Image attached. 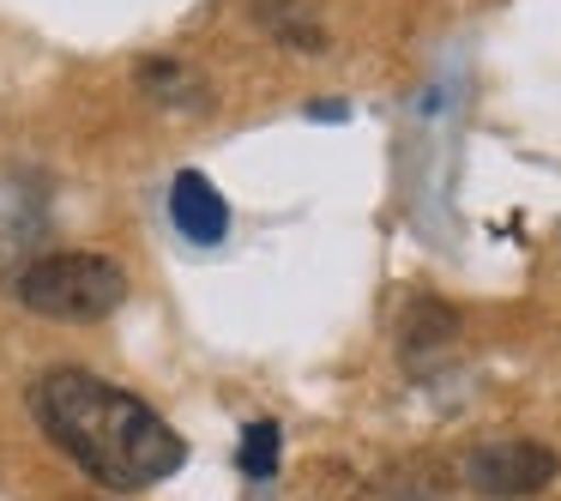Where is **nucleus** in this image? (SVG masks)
<instances>
[{"mask_svg":"<svg viewBox=\"0 0 561 501\" xmlns=\"http://www.w3.org/2000/svg\"><path fill=\"white\" fill-rule=\"evenodd\" d=\"M31 417L85 477L110 489H151L187 465V441L134 392L85 368H55L31 387Z\"/></svg>","mask_w":561,"mask_h":501,"instance_id":"nucleus-1","label":"nucleus"},{"mask_svg":"<svg viewBox=\"0 0 561 501\" xmlns=\"http://www.w3.org/2000/svg\"><path fill=\"white\" fill-rule=\"evenodd\" d=\"M19 303L43 320H103L127 303V272L110 254H49L19 272Z\"/></svg>","mask_w":561,"mask_h":501,"instance_id":"nucleus-2","label":"nucleus"},{"mask_svg":"<svg viewBox=\"0 0 561 501\" xmlns=\"http://www.w3.org/2000/svg\"><path fill=\"white\" fill-rule=\"evenodd\" d=\"M561 471V459L543 447V441H489V447L471 453L465 465V483L489 501H519V496H537L549 489Z\"/></svg>","mask_w":561,"mask_h":501,"instance_id":"nucleus-3","label":"nucleus"},{"mask_svg":"<svg viewBox=\"0 0 561 501\" xmlns=\"http://www.w3.org/2000/svg\"><path fill=\"white\" fill-rule=\"evenodd\" d=\"M170 224L187 236V242L211 248V242H224V236H230V206H224V194L199 170H182L170 182Z\"/></svg>","mask_w":561,"mask_h":501,"instance_id":"nucleus-4","label":"nucleus"},{"mask_svg":"<svg viewBox=\"0 0 561 501\" xmlns=\"http://www.w3.org/2000/svg\"><path fill=\"white\" fill-rule=\"evenodd\" d=\"M254 19H260L266 37L284 43V49H302V55L327 49V31H320L314 13H308V0H254Z\"/></svg>","mask_w":561,"mask_h":501,"instance_id":"nucleus-5","label":"nucleus"},{"mask_svg":"<svg viewBox=\"0 0 561 501\" xmlns=\"http://www.w3.org/2000/svg\"><path fill=\"white\" fill-rule=\"evenodd\" d=\"M453 332H459V320H453V308H440V303H416L411 308V320H404V351H423V344H447Z\"/></svg>","mask_w":561,"mask_h":501,"instance_id":"nucleus-6","label":"nucleus"},{"mask_svg":"<svg viewBox=\"0 0 561 501\" xmlns=\"http://www.w3.org/2000/svg\"><path fill=\"white\" fill-rule=\"evenodd\" d=\"M278 423H254L242 435V453H236V465H242L248 477H254V483H266L272 471H278Z\"/></svg>","mask_w":561,"mask_h":501,"instance_id":"nucleus-7","label":"nucleus"}]
</instances>
